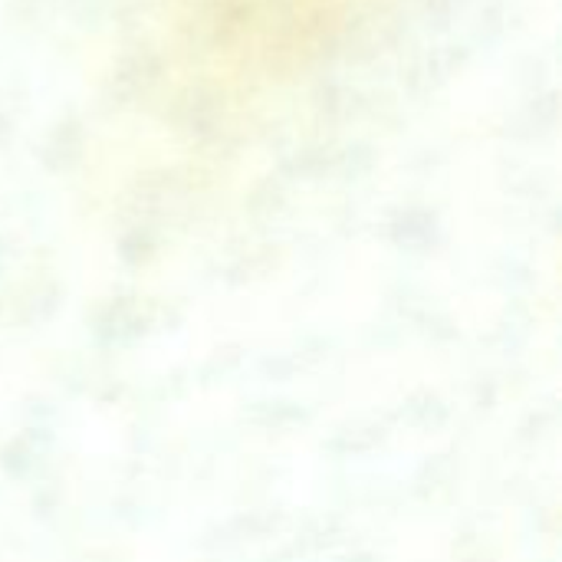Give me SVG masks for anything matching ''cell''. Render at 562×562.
I'll list each match as a JSON object with an SVG mask.
<instances>
[{
  "label": "cell",
  "instance_id": "obj_1",
  "mask_svg": "<svg viewBox=\"0 0 562 562\" xmlns=\"http://www.w3.org/2000/svg\"><path fill=\"white\" fill-rule=\"evenodd\" d=\"M366 0H168L204 79L221 86L280 82L323 56Z\"/></svg>",
  "mask_w": 562,
  "mask_h": 562
}]
</instances>
